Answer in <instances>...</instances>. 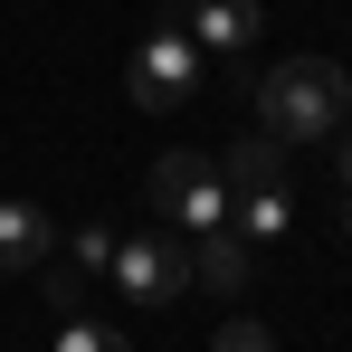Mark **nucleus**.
Returning a JSON list of instances; mask_svg holds the SVG:
<instances>
[{"mask_svg":"<svg viewBox=\"0 0 352 352\" xmlns=\"http://www.w3.org/2000/svg\"><path fill=\"white\" fill-rule=\"evenodd\" d=\"M257 124H267L276 143H324V133L352 124V76H343L333 58H286V67H267V86H257Z\"/></svg>","mask_w":352,"mask_h":352,"instance_id":"1","label":"nucleus"},{"mask_svg":"<svg viewBox=\"0 0 352 352\" xmlns=\"http://www.w3.org/2000/svg\"><path fill=\"white\" fill-rule=\"evenodd\" d=\"M143 190H153L162 229H190V238H200V229H219V219H229V172H219L210 153H162Z\"/></svg>","mask_w":352,"mask_h":352,"instance_id":"2","label":"nucleus"},{"mask_svg":"<svg viewBox=\"0 0 352 352\" xmlns=\"http://www.w3.org/2000/svg\"><path fill=\"white\" fill-rule=\"evenodd\" d=\"M124 96H133L143 115L190 105V96H200V48H190V29H153V38L133 48V67H124Z\"/></svg>","mask_w":352,"mask_h":352,"instance_id":"3","label":"nucleus"},{"mask_svg":"<svg viewBox=\"0 0 352 352\" xmlns=\"http://www.w3.org/2000/svg\"><path fill=\"white\" fill-rule=\"evenodd\" d=\"M105 276L124 286V305L153 314V305H172V295L190 286V248H172L162 229H153V238H115V267H105Z\"/></svg>","mask_w":352,"mask_h":352,"instance_id":"4","label":"nucleus"},{"mask_svg":"<svg viewBox=\"0 0 352 352\" xmlns=\"http://www.w3.org/2000/svg\"><path fill=\"white\" fill-rule=\"evenodd\" d=\"M190 48L200 58H248V38H257V0H190Z\"/></svg>","mask_w":352,"mask_h":352,"instance_id":"5","label":"nucleus"},{"mask_svg":"<svg viewBox=\"0 0 352 352\" xmlns=\"http://www.w3.org/2000/svg\"><path fill=\"white\" fill-rule=\"evenodd\" d=\"M229 229L248 238L257 257L286 248V238H295V190H286V181H276V190H229Z\"/></svg>","mask_w":352,"mask_h":352,"instance_id":"6","label":"nucleus"},{"mask_svg":"<svg viewBox=\"0 0 352 352\" xmlns=\"http://www.w3.org/2000/svg\"><path fill=\"white\" fill-rule=\"evenodd\" d=\"M248 267H257V248L219 219V229H200V248H190V286H219V295H238L248 286Z\"/></svg>","mask_w":352,"mask_h":352,"instance_id":"7","label":"nucleus"},{"mask_svg":"<svg viewBox=\"0 0 352 352\" xmlns=\"http://www.w3.org/2000/svg\"><path fill=\"white\" fill-rule=\"evenodd\" d=\"M58 257V229H48V210H29V200H0V267H48Z\"/></svg>","mask_w":352,"mask_h":352,"instance_id":"8","label":"nucleus"},{"mask_svg":"<svg viewBox=\"0 0 352 352\" xmlns=\"http://www.w3.org/2000/svg\"><path fill=\"white\" fill-rule=\"evenodd\" d=\"M219 172H229V190H276V181H286V143L257 124V133H238V143H229Z\"/></svg>","mask_w":352,"mask_h":352,"instance_id":"9","label":"nucleus"},{"mask_svg":"<svg viewBox=\"0 0 352 352\" xmlns=\"http://www.w3.org/2000/svg\"><path fill=\"white\" fill-rule=\"evenodd\" d=\"M58 352H133L115 333V324H96V314H76V305H67V324H58Z\"/></svg>","mask_w":352,"mask_h":352,"instance_id":"10","label":"nucleus"},{"mask_svg":"<svg viewBox=\"0 0 352 352\" xmlns=\"http://www.w3.org/2000/svg\"><path fill=\"white\" fill-rule=\"evenodd\" d=\"M115 267V229H76L67 238V276H105Z\"/></svg>","mask_w":352,"mask_h":352,"instance_id":"11","label":"nucleus"},{"mask_svg":"<svg viewBox=\"0 0 352 352\" xmlns=\"http://www.w3.org/2000/svg\"><path fill=\"white\" fill-rule=\"evenodd\" d=\"M210 352H276V333H267V324H248V314H238V324H219V333H210Z\"/></svg>","mask_w":352,"mask_h":352,"instance_id":"12","label":"nucleus"},{"mask_svg":"<svg viewBox=\"0 0 352 352\" xmlns=\"http://www.w3.org/2000/svg\"><path fill=\"white\" fill-rule=\"evenodd\" d=\"M333 181H343V200H352V124H343V153H333Z\"/></svg>","mask_w":352,"mask_h":352,"instance_id":"13","label":"nucleus"},{"mask_svg":"<svg viewBox=\"0 0 352 352\" xmlns=\"http://www.w3.org/2000/svg\"><path fill=\"white\" fill-rule=\"evenodd\" d=\"M343 238H352V200H343Z\"/></svg>","mask_w":352,"mask_h":352,"instance_id":"14","label":"nucleus"}]
</instances>
